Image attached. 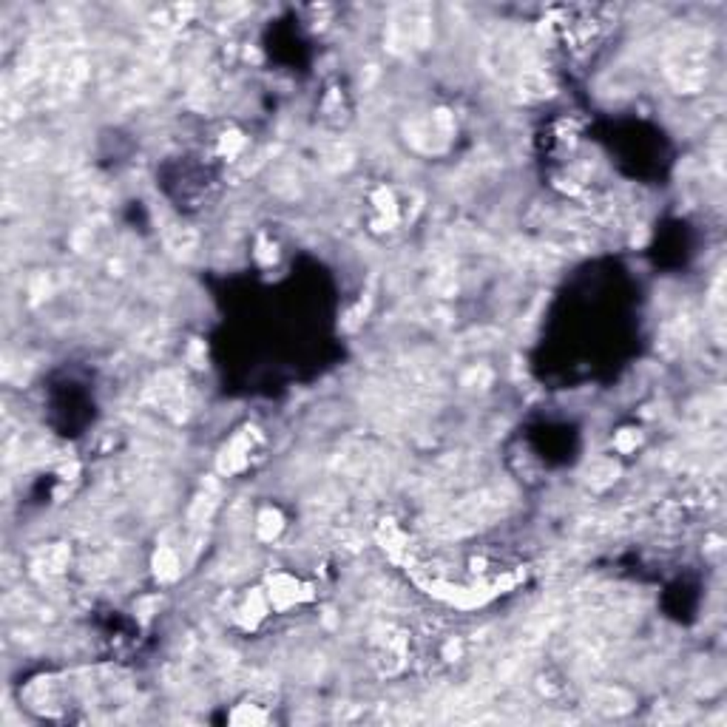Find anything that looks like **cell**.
<instances>
[{
    "label": "cell",
    "instance_id": "1",
    "mask_svg": "<svg viewBox=\"0 0 727 727\" xmlns=\"http://www.w3.org/2000/svg\"><path fill=\"white\" fill-rule=\"evenodd\" d=\"M517 86H520L523 97H529V100H543V97H548L554 91L551 80L543 75V71H523Z\"/></svg>",
    "mask_w": 727,
    "mask_h": 727
},
{
    "label": "cell",
    "instance_id": "2",
    "mask_svg": "<svg viewBox=\"0 0 727 727\" xmlns=\"http://www.w3.org/2000/svg\"><path fill=\"white\" fill-rule=\"evenodd\" d=\"M594 705H597V707H603V710H608V713H619V710H628L631 699H628L622 690L603 688V690H597V693H594Z\"/></svg>",
    "mask_w": 727,
    "mask_h": 727
},
{
    "label": "cell",
    "instance_id": "3",
    "mask_svg": "<svg viewBox=\"0 0 727 727\" xmlns=\"http://www.w3.org/2000/svg\"><path fill=\"white\" fill-rule=\"evenodd\" d=\"M614 477H617V463H611V461H597V463L588 469V483L597 486V489L608 486Z\"/></svg>",
    "mask_w": 727,
    "mask_h": 727
},
{
    "label": "cell",
    "instance_id": "4",
    "mask_svg": "<svg viewBox=\"0 0 727 727\" xmlns=\"http://www.w3.org/2000/svg\"><path fill=\"white\" fill-rule=\"evenodd\" d=\"M154 565H157V574H160L162 579H174V577H176V568H179V560H176V554H174L171 548H160Z\"/></svg>",
    "mask_w": 727,
    "mask_h": 727
},
{
    "label": "cell",
    "instance_id": "5",
    "mask_svg": "<svg viewBox=\"0 0 727 727\" xmlns=\"http://www.w3.org/2000/svg\"><path fill=\"white\" fill-rule=\"evenodd\" d=\"M259 534L264 537V540H270L273 534H278V529H281V515L278 512H264L262 517H259Z\"/></svg>",
    "mask_w": 727,
    "mask_h": 727
}]
</instances>
